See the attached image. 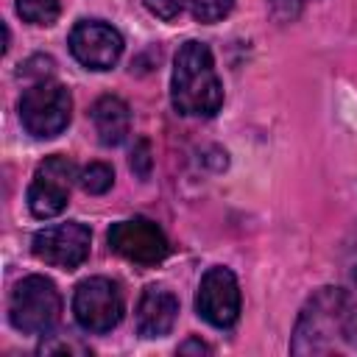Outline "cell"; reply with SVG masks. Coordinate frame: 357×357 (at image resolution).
Returning <instances> with one entry per match:
<instances>
[{"mask_svg": "<svg viewBox=\"0 0 357 357\" xmlns=\"http://www.w3.org/2000/svg\"><path fill=\"white\" fill-rule=\"evenodd\" d=\"M78 178V167L73 159L53 153L39 162L33 181L28 187V209L36 218H56L70 204V187Z\"/></svg>", "mask_w": 357, "mask_h": 357, "instance_id": "8992f818", "label": "cell"}, {"mask_svg": "<svg viewBox=\"0 0 357 357\" xmlns=\"http://www.w3.org/2000/svg\"><path fill=\"white\" fill-rule=\"evenodd\" d=\"M89 117H92V126H95V134H98L100 145L114 148L128 137L131 112H128V103L123 98H117V95L98 98L92 112H89Z\"/></svg>", "mask_w": 357, "mask_h": 357, "instance_id": "7c38bea8", "label": "cell"}, {"mask_svg": "<svg viewBox=\"0 0 357 357\" xmlns=\"http://www.w3.org/2000/svg\"><path fill=\"white\" fill-rule=\"evenodd\" d=\"M271 8L282 20H293L298 14V0H271Z\"/></svg>", "mask_w": 357, "mask_h": 357, "instance_id": "ffe728a7", "label": "cell"}, {"mask_svg": "<svg viewBox=\"0 0 357 357\" xmlns=\"http://www.w3.org/2000/svg\"><path fill=\"white\" fill-rule=\"evenodd\" d=\"M187 6H190L192 20H198V22H218V20H223L231 11L234 0H187Z\"/></svg>", "mask_w": 357, "mask_h": 357, "instance_id": "2e32d148", "label": "cell"}, {"mask_svg": "<svg viewBox=\"0 0 357 357\" xmlns=\"http://www.w3.org/2000/svg\"><path fill=\"white\" fill-rule=\"evenodd\" d=\"M173 109L184 117H212L223 106V84L215 70L212 50L204 42H184L173 61L170 78Z\"/></svg>", "mask_w": 357, "mask_h": 357, "instance_id": "6da1fadb", "label": "cell"}, {"mask_svg": "<svg viewBox=\"0 0 357 357\" xmlns=\"http://www.w3.org/2000/svg\"><path fill=\"white\" fill-rule=\"evenodd\" d=\"M70 53L86 70H112L123 53V36L103 20H81L70 31Z\"/></svg>", "mask_w": 357, "mask_h": 357, "instance_id": "30bf717a", "label": "cell"}, {"mask_svg": "<svg viewBox=\"0 0 357 357\" xmlns=\"http://www.w3.org/2000/svg\"><path fill=\"white\" fill-rule=\"evenodd\" d=\"M106 240L114 254H120L134 265H156L170 251L165 231L148 218H128V220L112 223Z\"/></svg>", "mask_w": 357, "mask_h": 357, "instance_id": "52a82bcc", "label": "cell"}, {"mask_svg": "<svg viewBox=\"0 0 357 357\" xmlns=\"http://www.w3.org/2000/svg\"><path fill=\"white\" fill-rule=\"evenodd\" d=\"M131 170L139 178H148V173H151V145H148V139H139L137 148L131 151Z\"/></svg>", "mask_w": 357, "mask_h": 357, "instance_id": "d6986e66", "label": "cell"}, {"mask_svg": "<svg viewBox=\"0 0 357 357\" xmlns=\"http://www.w3.org/2000/svg\"><path fill=\"white\" fill-rule=\"evenodd\" d=\"M8 318L25 335H47L61 318V296L47 276L31 273L11 290Z\"/></svg>", "mask_w": 357, "mask_h": 357, "instance_id": "3957f363", "label": "cell"}, {"mask_svg": "<svg viewBox=\"0 0 357 357\" xmlns=\"http://www.w3.org/2000/svg\"><path fill=\"white\" fill-rule=\"evenodd\" d=\"M176 315L178 298L162 284H148L137 304V332L142 337H165L173 329Z\"/></svg>", "mask_w": 357, "mask_h": 357, "instance_id": "8fae6325", "label": "cell"}, {"mask_svg": "<svg viewBox=\"0 0 357 357\" xmlns=\"http://www.w3.org/2000/svg\"><path fill=\"white\" fill-rule=\"evenodd\" d=\"M78 184L84 192L89 195H103L112 184H114V170L106 162H89L81 173H78Z\"/></svg>", "mask_w": 357, "mask_h": 357, "instance_id": "5bb4252c", "label": "cell"}, {"mask_svg": "<svg viewBox=\"0 0 357 357\" xmlns=\"http://www.w3.org/2000/svg\"><path fill=\"white\" fill-rule=\"evenodd\" d=\"M142 6L159 20H176L181 14L184 0H142Z\"/></svg>", "mask_w": 357, "mask_h": 357, "instance_id": "ac0fdd59", "label": "cell"}, {"mask_svg": "<svg viewBox=\"0 0 357 357\" xmlns=\"http://www.w3.org/2000/svg\"><path fill=\"white\" fill-rule=\"evenodd\" d=\"M73 117V98L70 89L59 81H36L20 98V120L25 131L36 139L59 137Z\"/></svg>", "mask_w": 357, "mask_h": 357, "instance_id": "277c9868", "label": "cell"}, {"mask_svg": "<svg viewBox=\"0 0 357 357\" xmlns=\"http://www.w3.org/2000/svg\"><path fill=\"white\" fill-rule=\"evenodd\" d=\"M337 335L343 337V287H318L298 312L290 351L293 354H329Z\"/></svg>", "mask_w": 357, "mask_h": 357, "instance_id": "7a4b0ae2", "label": "cell"}, {"mask_svg": "<svg viewBox=\"0 0 357 357\" xmlns=\"http://www.w3.org/2000/svg\"><path fill=\"white\" fill-rule=\"evenodd\" d=\"M195 312L218 329H229L237 324V318H240V284L229 268L215 265L201 276V284L195 293Z\"/></svg>", "mask_w": 357, "mask_h": 357, "instance_id": "9c48e42d", "label": "cell"}, {"mask_svg": "<svg viewBox=\"0 0 357 357\" xmlns=\"http://www.w3.org/2000/svg\"><path fill=\"white\" fill-rule=\"evenodd\" d=\"M89 245H92L89 229L78 220H67V223H56V226L36 231L31 251L36 259H42L53 268L75 271L89 257Z\"/></svg>", "mask_w": 357, "mask_h": 357, "instance_id": "ba28073f", "label": "cell"}, {"mask_svg": "<svg viewBox=\"0 0 357 357\" xmlns=\"http://www.w3.org/2000/svg\"><path fill=\"white\" fill-rule=\"evenodd\" d=\"M17 11L31 25H53L59 20V0H17Z\"/></svg>", "mask_w": 357, "mask_h": 357, "instance_id": "9a60e30c", "label": "cell"}, {"mask_svg": "<svg viewBox=\"0 0 357 357\" xmlns=\"http://www.w3.org/2000/svg\"><path fill=\"white\" fill-rule=\"evenodd\" d=\"M178 351H181V354H187V351H198V354L204 351V354H209L212 349H209L204 340H198V337H190V340H184V343L178 346Z\"/></svg>", "mask_w": 357, "mask_h": 357, "instance_id": "44dd1931", "label": "cell"}, {"mask_svg": "<svg viewBox=\"0 0 357 357\" xmlns=\"http://www.w3.org/2000/svg\"><path fill=\"white\" fill-rule=\"evenodd\" d=\"M343 340L357 346V226L343 243Z\"/></svg>", "mask_w": 357, "mask_h": 357, "instance_id": "4fadbf2b", "label": "cell"}, {"mask_svg": "<svg viewBox=\"0 0 357 357\" xmlns=\"http://www.w3.org/2000/svg\"><path fill=\"white\" fill-rule=\"evenodd\" d=\"M39 354H89V346H84L75 337H53V340H42Z\"/></svg>", "mask_w": 357, "mask_h": 357, "instance_id": "e0dca14e", "label": "cell"}, {"mask_svg": "<svg viewBox=\"0 0 357 357\" xmlns=\"http://www.w3.org/2000/svg\"><path fill=\"white\" fill-rule=\"evenodd\" d=\"M123 310H126L123 293H120L117 282H112L106 276H89L75 287V296H73L75 321L81 324V329H86L92 335L112 332L120 324Z\"/></svg>", "mask_w": 357, "mask_h": 357, "instance_id": "5b68a950", "label": "cell"}]
</instances>
